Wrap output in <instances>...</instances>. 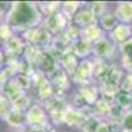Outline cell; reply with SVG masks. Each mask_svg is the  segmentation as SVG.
Here are the masks:
<instances>
[{
  "label": "cell",
  "instance_id": "2",
  "mask_svg": "<svg viewBox=\"0 0 132 132\" xmlns=\"http://www.w3.org/2000/svg\"><path fill=\"white\" fill-rule=\"evenodd\" d=\"M1 15H2V11L0 10V16H1Z\"/></svg>",
  "mask_w": 132,
  "mask_h": 132
},
{
  "label": "cell",
  "instance_id": "1",
  "mask_svg": "<svg viewBox=\"0 0 132 132\" xmlns=\"http://www.w3.org/2000/svg\"><path fill=\"white\" fill-rule=\"evenodd\" d=\"M35 11L27 3H20L14 6L11 12L10 20L13 25L19 27H28L35 18Z\"/></svg>",
  "mask_w": 132,
  "mask_h": 132
}]
</instances>
